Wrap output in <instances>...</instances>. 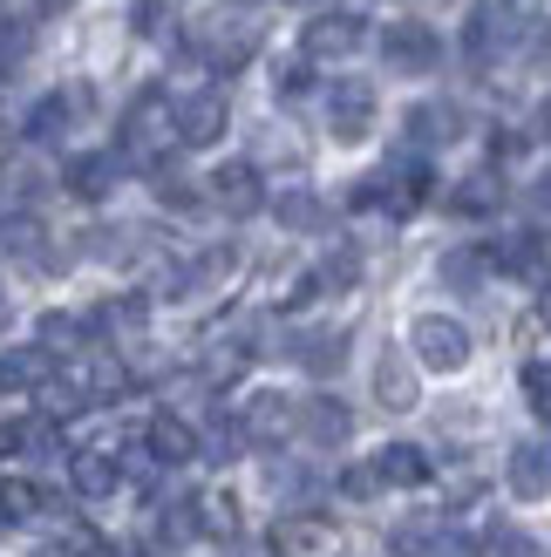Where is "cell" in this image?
<instances>
[{
    "label": "cell",
    "mask_w": 551,
    "mask_h": 557,
    "mask_svg": "<svg viewBox=\"0 0 551 557\" xmlns=\"http://www.w3.org/2000/svg\"><path fill=\"white\" fill-rule=\"evenodd\" d=\"M171 150H177V102L163 89H144L123 109V150H117V163H136V171L157 177Z\"/></svg>",
    "instance_id": "obj_1"
},
{
    "label": "cell",
    "mask_w": 551,
    "mask_h": 557,
    "mask_svg": "<svg viewBox=\"0 0 551 557\" xmlns=\"http://www.w3.org/2000/svg\"><path fill=\"white\" fill-rule=\"evenodd\" d=\"M408 347H416V360L429 374H456L463 360H470V333H463V320H450V313H423L408 326Z\"/></svg>",
    "instance_id": "obj_2"
},
{
    "label": "cell",
    "mask_w": 551,
    "mask_h": 557,
    "mask_svg": "<svg viewBox=\"0 0 551 557\" xmlns=\"http://www.w3.org/2000/svg\"><path fill=\"white\" fill-rule=\"evenodd\" d=\"M293 429H299V408L286 395H272V387H259V395L238 408V442H253V449H280Z\"/></svg>",
    "instance_id": "obj_3"
},
{
    "label": "cell",
    "mask_w": 551,
    "mask_h": 557,
    "mask_svg": "<svg viewBox=\"0 0 551 557\" xmlns=\"http://www.w3.org/2000/svg\"><path fill=\"white\" fill-rule=\"evenodd\" d=\"M225 123H232L225 89H191V96L177 102V144H184V150L218 144V136H225Z\"/></svg>",
    "instance_id": "obj_4"
},
{
    "label": "cell",
    "mask_w": 551,
    "mask_h": 557,
    "mask_svg": "<svg viewBox=\"0 0 551 557\" xmlns=\"http://www.w3.org/2000/svg\"><path fill=\"white\" fill-rule=\"evenodd\" d=\"M381 54H389L395 75H429L443 62V41H436V27H423V21H395L389 35H381Z\"/></svg>",
    "instance_id": "obj_5"
},
{
    "label": "cell",
    "mask_w": 551,
    "mask_h": 557,
    "mask_svg": "<svg viewBox=\"0 0 551 557\" xmlns=\"http://www.w3.org/2000/svg\"><path fill=\"white\" fill-rule=\"evenodd\" d=\"M327 129H334L341 144H362L375 129V89L368 82H334V96H327Z\"/></svg>",
    "instance_id": "obj_6"
},
{
    "label": "cell",
    "mask_w": 551,
    "mask_h": 557,
    "mask_svg": "<svg viewBox=\"0 0 551 557\" xmlns=\"http://www.w3.org/2000/svg\"><path fill=\"white\" fill-rule=\"evenodd\" d=\"M368 41V21L362 14H320V21H307V62H334V54H354Z\"/></svg>",
    "instance_id": "obj_7"
},
{
    "label": "cell",
    "mask_w": 551,
    "mask_h": 557,
    "mask_svg": "<svg viewBox=\"0 0 551 557\" xmlns=\"http://www.w3.org/2000/svg\"><path fill=\"white\" fill-rule=\"evenodd\" d=\"M211 198H218V211H232V218H253V211L266 205L259 171H253V163H218V171H211Z\"/></svg>",
    "instance_id": "obj_8"
},
{
    "label": "cell",
    "mask_w": 551,
    "mask_h": 557,
    "mask_svg": "<svg viewBox=\"0 0 551 557\" xmlns=\"http://www.w3.org/2000/svg\"><path fill=\"white\" fill-rule=\"evenodd\" d=\"M293 360H299V368H307V374H341L347 368V333L341 326H314V333H293V347H286Z\"/></svg>",
    "instance_id": "obj_9"
},
{
    "label": "cell",
    "mask_w": 551,
    "mask_h": 557,
    "mask_svg": "<svg viewBox=\"0 0 551 557\" xmlns=\"http://www.w3.org/2000/svg\"><path fill=\"white\" fill-rule=\"evenodd\" d=\"M490 259L531 278V286H551V232H517L511 245H490Z\"/></svg>",
    "instance_id": "obj_10"
},
{
    "label": "cell",
    "mask_w": 551,
    "mask_h": 557,
    "mask_svg": "<svg viewBox=\"0 0 551 557\" xmlns=\"http://www.w3.org/2000/svg\"><path fill=\"white\" fill-rule=\"evenodd\" d=\"M54 381V354L48 347H8L0 354V395H35Z\"/></svg>",
    "instance_id": "obj_11"
},
{
    "label": "cell",
    "mask_w": 551,
    "mask_h": 557,
    "mask_svg": "<svg viewBox=\"0 0 551 557\" xmlns=\"http://www.w3.org/2000/svg\"><path fill=\"white\" fill-rule=\"evenodd\" d=\"M299 435H307L314 449H341V442L354 435V414H347L334 395H314L307 408H299Z\"/></svg>",
    "instance_id": "obj_12"
},
{
    "label": "cell",
    "mask_w": 551,
    "mask_h": 557,
    "mask_svg": "<svg viewBox=\"0 0 551 557\" xmlns=\"http://www.w3.org/2000/svg\"><path fill=\"white\" fill-rule=\"evenodd\" d=\"M511 496H525V504L551 496V442H517L511 449Z\"/></svg>",
    "instance_id": "obj_13"
},
{
    "label": "cell",
    "mask_w": 551,
    "mask_h": 557,
    "mask_svg": "<svg viewBox=\"0 0 551 557\" xmlns=\"http://www.w3.org/2000/svg\"><path fill=\"white\" fill-rule=\"evenodd\" d=\"M117 177H123V163L109 157V150H82L75 163H69V190L82 205H102L109 190H117Z\"/></svg>",
    "instance_id": "obj_14"
},
{
    "label": "cell",
    "mask_w": 551,
    "mask_h": 557,
    "mask_svg": "<svg viewBox=\"0 0 551 557\" xmlns=\"http://www.w3.org/2000/svg\"><path fill=\"white\" fill-rule=\"evenodd\" d=\"M144 449H150V462L177 469V462H191V456H198V429H191V422H177V414H157V422L144 429Z\"/></svg>",
    "instance_id": "obj_15"
},
{
    "label": "cell",
    "mask_w": 551,
    "mask_h": 557,
    "mask_svg": "<svg viewBox=\"0 0 551 557\" xmlns=\"http://www.w3.org/2000/svg\"><path fill=\"white\" fill-rule=\"evenodd\" d=\"M41 347L82 360V354L96 347V313H89V320H82V313H41Z\"/></svg>",
    "instance_id": "obj_16"
},
{
    "label": "cell",
    "mask_w": 551,
    "mask_h": 557,
    "mask_svg": "<svg viewBox=\"0 0 551 557\" xmlns=\"http://www.w3.org/2000/svg\"><path fill=\"white\" fill-rule=\"evenodd\" d=\"M69 483H75V496H89V504H102V496H117L123 469H117V456H102V449H82V456L69 462Z\"/></svg>",
    "instance_id": "obj_17"
},
{
    "label": "cell",
    "mask_w": 551,
    "mask_h": 557,
    "mask_svg": "<svg viewBox=\"0 0 551 557\" xmlns=\"http://www.w3.org/2000/svg\"><path fill=\"white\" fill-rule=\"evenodd\" d=\"M75 109H82V96H41L35 109H27V123H21V136H27V144H54V136H62L69 123H75Z\"/></svg>",
    "instance_id": "obj_18"
},
{
    "label": "cell",
    "mask_w": 551,
    "mask_h": 557,
    "mask_svg": "<svg viewBox=\"0 0 551 557\" xmlns=\"http://www.w3.org/2000/svg\"><path fill=\"white\" fill-rule=\"evenodd\" d=\"M375 476L381 483H402V490H423L429 483V456L416 449V442H389V449L375 456Z\"/></svg>",
    "instance_id": "obj_19"
},
{
    "label": "cell",
    "mask_w": 551,
    "mask_h": 557,
    "mask_svg": "<svg viewBox=\"0 0 551 557\" xmlns=\"http://www.w3.org/2000/svg\"><path fill=\"white\" fill-rule=\"evenodd\" d=\"M504 205V184H498V171H477V177H463L456 190H450V211H463V218H490Z\"/></svg>",
    "instance_id": "obj_20"
},
{
    "label": "cell",
    "mask_w": 551,
    "mask_h": 557,
    "mask_svg": "<svg viewBox=\"0 0 551 557\" xmlns=\"http://www.w3.org/2000/svg\"><path fill=\"white\" fill-rule=\"evenodd\" d=\"M375 395H381V408H416V374H408L402 354L375 360Z\"/></svg>",
    "instance_id": "obj_21"
},
{
    "label": "cell",
    "mask_w": 551,
    "mask_h": 557,
    "mask_svg": "<svg viewBox=\"0 0 551 557\" xmlns=\"http://www.w3.org/2000/svg\"><path fill=\"white\" fill-rule=\"evenodd\" d=\"M327 544H334L327 517H307V510H299V517H286V523H280V550H286V557H320Z\"/></svg>",
    "instance_id": "obj_22"
},
{
    "label": "cell",
    "mask_w": 551,
    "mask_h": 557,
    "mask_svg": "<svg viewBox=\"0 0 551 557\" xmlns=\"http://www.w3.org/2000/svg\"><path fill=\"white\" fill-rule=\"evenodd\" d=\"M191 531H205V537H232V531H238V504H232L225 490L191 496Z\"/></svg>",
    "instance_id": "obj_23"
},
{
    "label": "cell",
    "mask_w": 551,
    "mask_h": 557,
    "mask_svg": "<svg viewBox=\"0 0 551 557\" xmlns=\"http://www.w3.org/2000/svg\"><path fill=\"white\" fill-rule=\"evenodd\" d=\"M408 136H416L423 150L429 144H450V136H456V109L450 102H416V109H408Z\"/></svg>",
    "instance_id": "obj_24"
},
{
    "label": "cell",
    "mask_w": 551,
    "mask_h": 557,
    "mask_svg": "<svg viewBox=\"0 0 551 557\" xmlns=\"http://www.w3.org/2000/svg\"><path fill=\"white\" fill-rule=\"evenodd\" d=\"M443 531H450V523H436V517H408L402 531L389 537V550H395V557H436V544H443Z\"/></svg>",
    "instance_id": "obj_25"
},
{
    "label": "cell",
    "mask_w": 551,
    "mask_h": 557,
    "mask_svg": "<svg viewBox=\"0 0 551 557\" xmlns=\"http://www.w3.org/2000/svg\"><path fill=\"white\" fill-rule=\"evenodd\" d=\"M272 211H280V225H286V232H320V225H327V205L314 198V190H286V198L272 205Z\"/></svg>",
    "instance_id": "obj_26"
},
{
    "label": "cell",
    "mask_w": 551,
    "mask_h": 557,
    "mask_svg": "<svg viewBox=\"0 0 551 557\" xmlns=\"http://www.w3.org/2000/svg\"><path fill=\"white\" fill-rule=\"evenodd\" d=\"M54 496H41L35 483H0V531L8 523H21V517H35V510H48Z\"/></svg>",
    "instance_id": "obj_27"
},
{
    "label": "cell",
    "mask_w": 551,
    "mask_h": 557,
    "mask_svg": "<svg viewBox=\"0 0 551 557\" xmlns=\"http://www.w3.org/2000/svg\"><path fill=\"white\" fill-rule=\"evenodd\" d=\"M0 245H8L14 259H41L48 252V232L35 225V218H8V225H0Z\"/></svg>",
    "instance_id": "obj_28"
},
{
    "label": "cell",
    "mask_w": 551,
    "mask_h": 557,
    "mask_svg": "<svg viewBox=\"0 0 551 557\" xmlns=\"http://www.w3.org/2000/svg\"><path fill=\"white\" fill-rule=\"evenodd\" d=\"M144 326V299H102V313H96V333H136Z\"/></svg>",
    "instance_id": "obj_29"
},
{
    "label": "cell",
    "mask_w": 551,
    "mask_h": 557,
    "mask_svg": "<svg viewBox=\"0 0 551 557\" xmlns=\"http://www.w3.org/2000/svg\"><path fill=\"white\" fill-rule=\"evenodd\" d=\"M525 401L538 422H551V360H525Z\"/></svg>",
    "instance_id": "obj_30"
},
{
    "label": "cell",
    "mask_w": 551,
    "mask_h": 557,
    "mask_svg": "<svg viewBox=\"0 0 551 557\" xmlns=\"http://www.w3.org/2000/svg\"><path fill=\"white\" fill-rule=\"evenodd\" d=\"M490 265H498L490 252H450V259H443V278H450V286H477Z\"/></svg>",
    "instance_id": "obj_31"
},
{
    "label": "cell",
    "mask_w": 551,
    "mask_h": 557,
    "mask_svg": "<svg viewBox=\"0 0 551 557\" xmlns=\"http://www.w3.org/2000/svg\"><path fill=\"white\" fill-rule=\"evenodd\" d=\"M157 198L171 205V211H191V205H198V190H191V177H177L171 163H163V171H157Z\"/></svg>",
    "instance_id": "obj_32"
},
{
    "label": "cell",
    "mask_w": 551,
    "mask_h": 557,
    "mask_svg": "<svg viewBox=\"0 0 551 557\" xmlns=\"http://www.w3.org/2000/svg\"><path fill=\"white\" fill-rule=\"evenodd\" d=\"M354 278H362V259L354 252H327V265H320V286L334 293V286H354Z\"/></svg>",
    "instance_id": "obj_33"
},
{
    "label": "cell",
    "mask_w": 551,
    "mask_h": 557,
    "mask_svg": "<svg viewBox=\"0 0 551 557\" xmlns=\"http://www.w3.org/2000/svg\"><path fill=\"white\" fill-rule=\"evenodd\" d=\"M375 490H381V476H375V462H368V469H347V476H341V496H354V504H368Z\"/></svg>",
    "instance_id": "obj_34"
},
{
    "label": "cell",
    "mask_w": 551,
    "mask_h": 557,
    "mask_svg": "<svg viewBox=\"0 0 551 557\" xmlns=\"http://www.w3.org/2000/svg\"><path fill=\"white\" fill-rule=\"evenodd\" d=\"M490 557H538V544L525 531H504V537H490Z\"/></svg>",
    "instance_id": "obj_35"
},
{
    "label": "cell",
    "mask_w": 551,
    "mask_h": 557,
    "mask_svg": "<svg viewBox=\"0 0 551 557\" xmlns=\"http://www.w3.org/2000/svg\"><path fill=\"white\" fill-rule=\"evenodd\" d=\"M307 82H314L307 62H286V69H280V96H307Z\"/></svg>",
    "instance_id": "obj_36"
},
{
    "label": "cell",
    "mask_w": 551,
    "mask_h": 557,
    "mask_svg": "<svg viewBox=\"0 0 551 557\" xmlns=\"http://www.w3.org/2000/svg\"><path fill=\"white\" fill-rule=\"evenodd\" d=\"M163 27V0H136V35H157Z\"/></svg>",
    "instance_id": "obj_37"
},
{
    "label": "cell",
    "mask_w": 551,
    "mask_h": 557,
    "mask_svg": "<svg viewBox=\"0 0 551 557\" xmlns=\"http://www.w3.org/2000/svg\"><path fill=\"white\" fill-rule=\"evenodd\" d=\"M436 557H477V544H470V537H456V531H443V544H436Z\"/></svg>",
    "instance_id": "obj_38"
},
{
    "label": "cell",
    "mask_w": 551,
    "mask_h": 557,
    "mask_svg": "<svg viewBox=\"0 0 551 557\" xmlns=\"http://www.w3.org/2000/svg\"><path fill=\"white\" fill-rule=\"evenodd\" d=\"M8 449H21V422H0V456Z\"/></svg>",
    "instance_id": "obj_39"
},
{
    "label": "cell",
    "mask_w": 551,
    "mask_h": 557,
    "mask_svg": "<svg viewBox=\"0 0 551 557\" xmlns=\"http://www.w3.org/2000/svg\"><path fill=\"white\" fill-rule=\"evenodd\" d=\"M531 198H538V205H544V211H551V171H544V177H538V190H531Z\"/></svg>",
    "instance_id": "obj_40"
},
{
    "label": "cell",
    "mask_w": 551,
    "mask_h": 557,
    "mask_svg": "<svg viewBox=\"0 0 551 557\" xmlns=\"http://www.w3.org/2000/svg\"><path fill=\"white\" fill-rule=\"evenodd\" d=\"M538 136H551V102H544V109H538Z\"/></svg>",
    "instance_id": "obj_41"
},
{
    "label": "cell",
    "mask_w": 551,
    "mask_h": 557,
    "mask_svg": "<svg viewBox=\"0 0 551 557\" xmlns=\"http://www.w3.org/2000/svg\"><path fill=\"white\" fill-rule=\"evenodd\" d=\"M35 8H41V14H62V8H69V0H35Z\"/></svg>",
    "instance_id": "obj_42"
},
{
    "label": "cell",
    "mask_w": 551,
    "mask_h": 557,
    "mask_svg": "<svg viewBox=\"0 0 551 557\" xmlns=\"http://www.w3.org/2000/svg\"><path fill=\"white\" fill-rule=\"evenodd\" d=\"M293 8H314V0H293Z\"/></svg>",
    "instance_id": "obj_43"
}]
</instances>
